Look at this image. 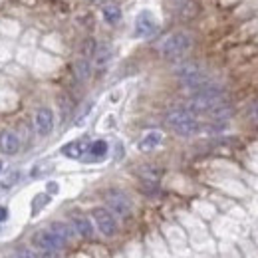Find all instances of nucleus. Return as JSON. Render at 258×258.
<instances>
[{
	"mask_svg": "<svg viewBox=\"0 0 258 258\" xmlns=\"http://www.w3.org/2000/svg\"><path fill=\"white\" fill-rule=\"evenodd\" d=\"M225 106V94L223 90L215 86H205L203 90H197L195 96L189 102V112L191 114H213L217 108Z\"/></svg>",
	"mask_w": 258,
	"mask_h": 258,
	"instance_id": "nucleus-1",
	"label": "nucleus"
},
{
	"mask_svg": "<svg viewBox=\"0 0 258 258\" xmlns=\"http://www.w3.org/2000/svg\"><path fill=\"white\" fill-rule=\"evenodd\" d=\"M191 46H193L191 34L175 32V34H171V36H167L163 40V44L159 46V52H161V56L165 60H179V58H183L191 50Z\"/></svg>",
	"mask_w": 258,
	"mask_h": 258,
	"instance_id": "nucleus-2",
	"label": "nucleus"
},
{
	"mask_svg": "<svg viewBox=\"0 0 258 258\" xmlns=\"http://www.w3.org/2000/svg\"><path fill=\"white\" fill-rule=\"evenodd\" d=\"M167 126L173 129L177 135L181 137H191L199 131V122L195 120V114H191L189 110H173L167 114L165 118Z\"/></svg>",
	"mask_w": 258,
	"mask_h": 258,
	"instance_id": "nucleus-3",
	"label": "nucleus"
},
{
	"mask_svg": "<svg viewBox=\"0 0 258 258\" xmlns=\"http://www.w3.org/2000/svg\"><path fill=\"white\" fill-rule=\"evenodd\" d=\"M177 78H179V82L185 86V88H189V90H203L205 86H209L211 82H209V78L205 76V72L201 70V66L199 64H195V62H187V64H181L179 68H177Z\"/></svg>",
	"mask_w": 258,
	"mask_h": 258,
	"instance_id": "nucleus-4",
	"label": "nucleus"
},
{
	"mask_svg": "<svg viewBox=\"0 0 258 258\" xmlns=\"http://www.w3.org/2000/svg\"><path fill=\"white\" fill-rule=\"evenodd\" d=\"M106 203H108L110 211L116 213L118 217H129L131 215V209H133L131 201L128 199L126 193H122L118 189H112V191L106 193Z\"/></svg>",
	"mask_w": 258,
	"mask_h": 258,
	"instance_id": "nucleus-5",
	"label": "nucleus"
},
{
	"mask_svg": "<svg viewBox=\"0 0 258 258\" xmlns=\"http://www.w3.org/2000/svg\"><path fill=\"white\" fill-rule=\"evenodd\" d=\"M32 243L34 247L42 249V251H60L66 247V241L60 239L56 233H52L50 229L48 231H38L34 237H32Z\"/></svg>",
	"mask_w": 258,
	"mask_h": 258,
	"instance_id": "nucleus-6",
	"label": "nucleus"
},
{
	"mask_svg": "<svg viewBox=\"0 0 258 258\" xmlns=\"http://www.w3.org/2000/svg\"><path fill=\"white\" fill-rule=\"evenodd\" d=\"M92 217H94V221H96V225H98V229H100V233L104 237H114L116 235L118 223H116L114 215L108 209H94L92 211Z\"/></svg>",
	"mask_w": 258,
	"mask_h": 258,
	"instance_id": "nucleus-7",
	"label": "nucleus"
},
{
	"mask_svg": "<svg viewBox=\"0 0 258 258\" xmlns=\"http://www.w3.org/2000/svg\"><path fill=\"white\" fill-rule=\"evenodd\" d=\"M157 32V20L149 12H141L135 20V36L137 38H149Z\"/></svg>",
	"mask_w": 258,
	"mask_h": 258,
	"instance_id": "nucleus-8",
	"label": "nucleus"
},
{
	"mask_svg": "<svg viewBox=\"0 0 258 258\" xmlns=\"http://www.w3.org/2000/svg\"><path fill=\"white\" fill-rule=\"evenodd\" d=\"M34 128L38 131V135H48L54 129V114L48 108H40L34 116Z\"/></svg>",
	"mask_w": 258,
	"mask_h": 258,
	"instance_id": "nucleus-9",
	"label": "nucleus"
},
{
	"mask_svg": "<svg viewBox=\"0 0 258 258\" xmlns=\"http://www.w3.org/2000/svg\"><path fill=\"white\" fill-rule=\"evenodd\" d=\"M20 149V137L14 131H2L0 133V151L4 155H16Z\"/></svg>",
	"mask_w": 258,
	"mask_h": 258,
	"instance_id": "nucleus-10",
	"label": "nucleus"
},
{
	"mask_svg": "<svg viewBox=\"0 0 258 258\" xmlns=\"http://www.w3.org/2000/svg\"><path fill=\"white\" fill-rule=\"evenodd\" d=\"M161 141H163V133L161 131H149V133H145L141 137V141H139L137 147H139V151L147 153V151H153L155 147H159Z\"/></svg>",
	"mask_w": 258,
	"mask_h": 258,
	"instance_id": "nucleus-11",
	"label": "nucleus"
},
{
	"mask_svg": "<svg viewBox=\"0 0 258 258\" xmlns=\"http://www.w3.org/2000/svg\"><path fill=\"white\" fill-rule=\"evenodd\" d=\"M88 147L90 145H86L84 141H72V143L62 147V155L68 157V159H82L84 153L88 151Z\"/></svg>",
	"mask_w": 258,
	"mask_h": 258,
	"instance_id": "nucleus-12",
	"label": "nucleus"
},
{
	"mask_svg": "<svg viewBox=\"0 0 258 258\" xmlns=\"http://www.w3.org/2000/svg\"><path fill=\"white\" fill-rule=\"evenodd\" d=\"M171 8L179 16L189 18V16H193L197 12V2L195 0H171Z\"/></svg>",
	"mask_w": 258,
	"mask_h": 258,
	"instance_id": "nucleus-13",
	"label": "nucleus"
},
{
	"mask_svg": "<svg viewBox=\"0 0 258 258\" xmlns=\"http://www.w3.org/2000/svg\"><path fill=\"white\" fill-rule=\"evenodd\" d=\"M110 60H112V48H110L108 44L98 46V50H96V54H94V66H96L98 70H104V68L110 64Z\"/></svg>",
	"mask_w": 258,
	"mask_h": 258,
	"instance_id": "nucleus-14",
	"label": "nucleus"
},
{
	"mask_svg": "<svg viewBox=\"0 0 258 258\" xmlns=\"http://www.w3.org/2000/svg\"><path fill=\"white\" fill-rule=\"evenodd\" d=\"M74 229L84 239H92L94 237V227H92V223L86 217H74Z\"/></svg>",
	"mask_w": 258,
	"mask_h": 258,
	"instance_id": "nucleus-15",
	"label": "nucleus"
},
{
	"mask_svg": "<svg viewBox=\"0 0 258 258\" xmlns=\"http://www.w3.org/2000/svg\"><path fill=\"white\" fill-rule=\"evenodd\" d=\"M74 72H76V78L80 82H86L90 78V72H92V66H90V60L88 58H80L76 64H74Z\"/></svg>",
	"mask_w": 258,
	"mask_h": 258,
	"instance_id": "nucleus-16",
	"label": "nucleus"
},
{
	"mask_svg": "<svg viewBox=\"0 0 258 258\" xmlns=\"http://www.w3.org/2000/svg\"><path fill=\"white\" fill-rule=\"evenodd\" d=\"M108 141H104V139H98V141H94V143H90V147H88V153L94 157V159H102V157H106L108 155Z\"/></svg>",
	"mask_w": 258,
	"mask_h": 258,
	"instance_id": "nucleus-17",
	"label": "nucleus"
},
{
	"mask_svg": "<svg viewBox=\"0 0 258 258\" xmlns=\"http://www.w3.org/2000/svg\"><path fill=\"white\" fill-rule=\"evenodd\" d=\"M50 231H52V233H56V235H58L60 239H64L66 243L74 237V231H72L66 223H52V225H50Z\"/></svg>",
	"mask_w": 258,
	"mask_h": 258,
	"instance_id": "nucleus-18",
	"label": "nucleus"
},
{
	"mask_svg": "<svg viewBox=\"0 0 258 258\" xmlns=\"http://www.w3.org/2000/svg\"><path fill=\"white\" fill-rule=\"evenodd\" d=\"M104 18H106L108 24H116V22L122 18L120 6H116V4H106V6H104Z\"/></svg>",
	"mask_w": 258,
	"mask_h": 258,
	"instance_id": "nucleus-19",
	"label": "nucleus"
},
{
	"mask_svg": "<svg viewBox=\"0 0 258 258\" xmlns=\"http://www.w3.org/2000/svg\"><path fill=\"white\" fill-rule=\"evenodd\" d=\"M96 50H98V44H96V40L94 38H88V40H84V44H82V58H94V54H96Z\"/></svg>",
	"mask_w": 258,
	"mask_h": 258,
	"instance_id": "nucleus-20",
	"label": "nucleus"
},
{
	"mask_svg": "<svg viewBox=\"0 0 258 258\" xmlns=\"http://www.w3.org/2000/svg\"><path fill=\"white\" fill-rule=\"evenodd\" d=\"M46 203H48V195H38V197L34 199V203H32V213L36 215V213H38Z\"/></svg>",
	"mask_w": 258,
	"mask_h": 258,
	"instance_id": "nucleus-21",
	"label": "nucleus"
},
{
	"mask_svg": "<svg viewBox=\"0 0 258 258\" xmlns=\"http://www.w3.org/2000/svg\"><path fill=\"white\" fill-rule=\"evenodd\" d=\"M16 258H40V257H38V253L30 251V249H20L16 253Z\"/></svg>",
	"mask_w": 258,
	"mask_h": 258,
	"instance_id": "nucleus-22",
	"label": "nucleus"
},
{
	"mask_svg": "<svg viewBox=\"0 0 258 258\" xmlns=\"http://www.w3.org/2000/svg\"><path fill=\"white\" fill-rule=\"evenodd\" d=\"M249 116H251L255 122H258V104H255V106L249 110Z\"/></svg>",
	"mask_w": 258,
	"mask_h": 258,
	"instance_id": "nucleus-23",
	"label": "nucleus"
},
{
	"mask_svg": "<svg viewBox=\"0 0 258 258\" xmlns=\"http://www.w3.org/2000/svg\"><path fill=\"white\" fill-rule=\"evenodd\" d=\"M48 193L50 195H56L58 193V185L56 183H48Z\"/></svg>",
	"mask_w": 258,
	"mask_h": 258,
	"instance_id": "nucleus-24",
	"label": "nucleus"
},
{
	"mask_svg": "<svg viewBox=\"0 0 258 258\" xmlns=\"http://www.w3.org/2000/svg\"><path fill=\"white\" fill-rule=\"evenodd\" d=\"M8 219V209L6 207H0V223Z\"/></svg>",
	"mask_w": 258,
	"mask_h": 258,
	"instance_id": "nucleus-25",
	"label": "nucleus"
},
{
	"mask_svg": "<svg viewBox=\"0 0 258 258\" xmlns=\"http://www.w3.org/2000/svg\"><path fill=\"white\" fill-rule=\"evenodd\" d=\"M92 4H102V2H106V0H90Z\"/></svg>",
	"mask_w": 258,
	"mask_h": 258,
	"instance_id": "nucleus-26",
	"label": "nucleus"
},
{
	"mask_svg": "<svg viewBox=\"0 0 258 258\" xmlns=\"http://www.w3.org/2000/svg\"><path fill=\"white\" fill-rule=\"evenodd\" d=\"M0 171H2V161H0Z\"/></svg>",
	"mask_w": 258,
	"mask_h": 258,
	"instance_id": "nucleus-27",
	"label": "nucleus"
}]
</instances>
